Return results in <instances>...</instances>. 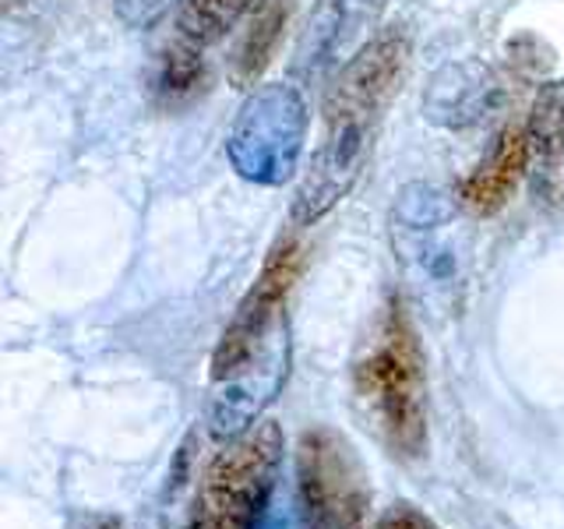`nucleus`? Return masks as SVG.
Instances as JSON below:
<instances>
[{
  "instance_id": "14",
  "label": "nucleus",
  "mask_w": 564,
  "mask_h": 529,
  "mask_svg": "<svg viewBox=\"0 0 564 529\" xmlns=\"http://www.w3.org/2000/svg\"><path fill=\"white\" fill-rule=\"evenodd\" d=\"M381 529H437L427 516H423L420 508H413V505H392L381 516Z\"/></svg>"
},
{
  "instance_id": "13",
  "label": "nucleus",
  "mask_w": 564,
  "mask_h": 529,
  "mask_svg": "<svg viewBox=\"0 0 564 529\" xmlns=\"http://www.w3.org/2000/svg\"><path fill=\"white\" fill-rule=\"evenodd\" d=\"M202 46L194 43H176L163 53V61H159V93H163L170 102L176 99H191L194 93L202 88L205 82V64H202Z\"/></svg>"
},
{
  "instance_id": "9",
  "label": "nucleus",
  "mask_w": 564,
  "mask_h": 529,
  "mask_svg": "<svg viewBox=\"0 0 564 529\" xmlns=\"http://www.w3.org/2000/svg\"><path fill=\"white\" fill-rule=\"evenodd\" d=\"M498 102V85L476 64H448L431 78L423 114L441 128H469Z\"/></svg>"
},
{
  "instance_id": "7",
  "label": "nucleus",
  "mask_w": 564,
  "mask_h": 529,
  "mask_svg": "<svg viewBox=\"0 0 564 529\" xmlns=\"http://www.w3.org/2000/svg\"><path fill=\"white\" fill-rule=\"evenodd\" d=\"M384 8L388 0H314L293 53V78L317 85L343 71V64L375 32Z\"/></svg>"
},
{
  "instance_id": "2",
  "label": "nucleus",
  "mask_w": 564,
  "mask_h": 529,
  "mask_svg": "<svg viewBox=\"0 0 564 529\" xmlns=\"http://www.w3.org/2000/svg\"><path fill=\"white\" fill-rule=\"evenodd\" d=\"M352 392L370 428L402 458L427 449V388L416 332L399 300H388L352 360Z\"/></svg>"
},
{
  "instance_id": "10",
  "label": "nucleus",
  "mask_w": 564,
  "mask_h": 529,
  "mask_svg": "<svg viewBox=\"0 0 564 529\" xmlns=\"http://www.w3.org/2000/svg\"><path fill=\"white\" fill-rule=\"evenodd\" d=\"M525 170H529V131L508 128L494 141V149L487 152L484 163L463 181L458 198H463V205L476 212V216H494V212L505 208V202L511 198V191L519 187Z\"/></svg>"
},
{
  "instance_id": "12",
  "label": "nucleus",
  "mask_w": 564,
  "mask_h": 529,
  "mask_svg": "<svg viewBox=\"0 0 564 529\" xmlns=\"http://www.w3.org/2000/svg\"><path fill=\"white\" fill-rule=\"evenodd\" d=\"M282 22H286V4H279V0H269V4H264V11H261V18L251 25V32H247L243 46L237 50L234 82H237L240 88L251 85V82L261 75V71H264V64H269Z\"/></svg>"
},
{
  "instance_id": "3",
  "label": "nucleus",
  "mask_w": 564,
  "mask_h": 529,
  "mask_svg": "<svg viewBox=\"0 0 564 529\" xmlns=\"http://www.w3.org/2000/svg\"><path fill=\"white\" fill-rule=\"evenodd\" d=\"M307 141V102L293 82H264L234 117L226 155L234 170L258 187L293 181Z\"/></svg>"
},
{
  "instance_id": "4",
  "label": "nucleus",
  "mask_w": 564,
  "mask_h": 529,
  "mask_svg": "<svg viewBox=\"0 0 564 529\" xmlns=\"http://www.w3.org/2000/svg\"><path fill=\"white\" fill-rule=\"evenodd\" d=\"M279 463L282 431L275 420H264L208 463L194 498L191 529H258Z\"/></svg>"
},
{
  "instance_id": "6",
  "label": "nucleus",
  "mask_w": 564,
  "mask_h": 529,
  "mask_svg": "<svg viewBox=\"0 0 564 529\" xmlns=\"http://www.w3.org/2000/svg\"><path fill=\"white\" fill-rule=\"evenodd\" d=\"M300 269H304V247L293 237L279 240L269 261L261 264L254 287L240 300L234 322L226 325L216 353H212V381L229 385L251 370L258 353L269 346L272 332L282 322V307H286V296L296 287Z\"/></svg>"
},
{
  "instance_id": "11",
  "label": "nucleus",
  "mask_w": 564,
  "mask_h": 529,
  "mask_svg": "<svg viewBox=\"0 0 564 529\" xmlns=\"http://www.w3.org/2000/svg\"><path fill=\"white\" fill-rule=\"evenodd\" d=\"M261 0H176V29L194 46L226 40Z\"/></svg>"
},
{
  "instance_id": "1",
  "label": "nucleus",
  "mask_w": 564,
  "mask_h": 529,
  "mask_svg": "<svg viewBox=\"0 0 564 529\" xmlns=\"http://www.w3.org/2000/svg\"><path fill=\"white\" fill-rule=\"evenodd\" d=\"M413 57V32L388 25L343 64L325 93V138L293 194V226H314L357 187L370 141Z\"/></svg>"
},
{
  "instance_id": "8",
  "label": "nucleus",
  "mask_w": 564,
  "mask_h": 529,
  "mask_svg": "<svg viewBox=\"0 0 564 529\" xmlns=\"http://www.w3.org/2000/svg\"><path fill=\"white\" fill-rule=\"evenodd\" d=\"M525 131L533 194L546 208H564V82L540 88Z\"/></svg>"
},
{
  "instance_id": "5",
  "label": "nucleus",
  "mask_w": 564,
  "mask_h": 529,
  "mask_svg": "<svg viewBox=\"0 0 564 529\" xmlns=\"http://www.w3.org/2000/svg\"><path fill=\"white\" fill-rule=\"evenodd\" d=\"M296 481L307 529H367V476L343 434L314 428L300 438Z\"/></svg>"
}]
</instances>
